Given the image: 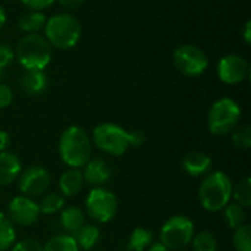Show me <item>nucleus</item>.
I'll list each match as a JSON object with an SVG mask.
<instances>
[{"label":"nucleus","mask_w":251,"mask_h":251,"mask_svg":"<svg viewBox=\"0 0 251 251\" xmlns=\"http://www.w3.org/2000/svg\"><path fill=\"white\" fill-rule=\"evenodd\" d=\"M44 251H79L75 238L69 234H59L51 237L44 246Z\"/></svg>","instance_id":"25"},{"label":"nucleus","mask_w":251,"mask_h":251,"mask_svg":"<svg viewBox=\"0 0 251 251\" xmlns=\"http://www.w3.org/2000/svg\"><path fill=\"white\" fill-rule=\"evenodd\" d=\"M22 172L21 160L10 151L0 153V187L10 185L15 182Z\"/></svg>","instance_id":"15"},{"label":"nucleus","mask_w":251,"mask_h":251,"mask_svg":"<svg viewBox=\"0 0 251 251\" xmlns=\"http://www.w3.org/2000/svg\"><path fill=\"white\" fill-rule=\"evenodd\" d=\"M153 243H154L153 232L150 229L138 226L131 232V235L128 238L126 249L128 251H144L147 250Z\"/></svg>","instance_id":"20"},{"label":"nucleus","mask_w":251,"mask_h":251,"mask_svg":"<svg viewBox=\"0 0 251 251\" xmlns=\"http://www.w3.org/2000/svg\"><path fill=\"white\" fill-rule=\"evenodd\" d=\"M193 251H218V240L209 231H201L191 240Z\"/></svg>","instance_id":"27"},{"label":"nucleus","mask_w":251,"mask_h":251,"mask_svg":"<svg viewBox=\"0 0 251 251\" xmlns=\"http://www.w3.org/2000/svg\"><path fill=\"white\" fill-rule=\"evenodd\" d=\"M232 199L235 203L243 206L244 209L251 206V178L244 176L235 185H232Z\"/></svg>","instance_id":"26"},{"label":"nucleus","mask_w":251,"mask_h":251,"mask_svg":"<svg viewBox=\"0 0 251 251\" xmlns=\"http://www.w3.org/2000/svg\"><path fill=\"white\" fill-rule=\"evenodd\" d=\"M0 76H1V69H0Z\"/></svg>","instance_id":"39"},{"label":"nucleus","mask_w":251,"mask_h":251,"mask_svg":"<svg viewBox=\"0 0 251 251\" xmlns=\"http://www.w3.org/2000/svg\"><path fill=\"white\" fill-rule=\"evenodd\" d=\"M24 6H26L28 9L31 10H43V9H47L49 6H51L54 3V0H21Z\"/></svg>","instance_id":"32"},{"label":"nucleus","mask_w":251,"mask_h":251,"mask_svg":"<svg viewBox=\"0 0 251 251\" xmlns=\"http://www.w3.org/2000/svg\"><path fill=\"white\" fill-rule=\"evenodd\" d=\"M10 144V137L6 131H0V153L6 151Z\"/></svg>","instance_id":"35"},{"label":"nucleus","mask_w":251,"mask_h":251,"mask_svg":"<svg viewBox=\"0 0 251 251\" xmlns=\"http://www.w3.org/2000/svg\"><path fill=\"white\" fill-rule=\"evenodd\" d=\"M40 215L38 203L25 196L13 197L7 206V218L18 226H31L37 224Z\"/></svg>","instance_id":"11"},{"label":"nucleus","mask_w":251,"mask_h":251,"mask_svg":"<svg viewBox=\"0 0 251 251\" xmlns=\"http://www.w3.org/2000/svg\"><path fill=\"white\" fill-rule=\"evenodd\" d=\"M13 100V93L12 90L4 85V84H0V109H4L7 107Z\"/></svg>","instance_id":"33"},{"label":"nucleus","mask_w":251,"mask_h":251,"mask_svg":"<svg viewBox=\"0 0 251 251\" xmlns=\"http://www.w3.org/2000/svg\"><path fill=\"white\" fill-rule=\"evenodd\" d=\"M93 143L109 156H122L134 147V131H126L116 124H100L93 129Z\"/></svg>","instance_id":"5"},{"label":"nucleus","mask_w":251,"mask_h":251,"mask_svg":"<svg viewBox=\"0 0 251 251\" xmlns=\"http://www.w3.org/2000/svg\"><path fill=\"white\" fill-rule=\"evenodd\" d=\"M65 206V197L60 193H46L41 196V200L38 203L40 207V213L43 215H54L59 213Z\"/></svg>","instance_id":"23"},{"label":"nucleus","mask_w":251,"mask_h":251,"mask_svg":"<svg viewBox=\"0 0 251 251\" xmlns=\"http://www.w3.org/2000/svg\"><path fill=\"white\" fill-rule=\"evenodd\" d=\"M10 251H44V249L40 241H37L34 238H26V240L15 243L10 247Z\"/></svg>","instance_id":"30"},{"label":"nucleus","mask_w":251,"mask_h":251,"mask_svg":"<svg viewBox=\"0 0 251 251\" xmlns=\"http://www.w3.org/2000/svg\"><path fill=\"white\" fill-rule=\"evenodd\" d=\"M232 243L237 251H251V226L249 224L234 229Z\"/></svg>","instance_id":"28"},{"label":"nucleus","mask_w":251,"mask_h":251,"mask_svg":"<svg viewBox=\"0 0 251 251\" xmlns=\"http://www.w3.org/2000/svg\"><path fill=\"white\" fill-rule=\"evenodd\" d=\"M79 250H91L100 240V229L96 225L84 224L74 235Z\"/></svg>","instance_id":"19"},{"label":"nucleus","mask_w":251,"mask_h":251,"mask_svg":"<svg viewBox=\"0 0 251 251\" xmlns=\"http://www.w3.org/2000/svg\"><path fill=\"white\" fill-rule=\"evenodd\" d=\"M91 140L81 126H68L60 135L59 156L68 168L82 169L91 159Z\"/></svg>","instance_id":"1"},{"label":"nucleus","mask_w":251,"mask_h":251,"mask_svg":"<svg viewBox=\"0 0 251 251\" xmlns=\"http://www.w3.org/2000/svg\"><path fill=\"white\" fill-rule=\"evenodd\" d=\"M46 21H47V18L44 13L37 12V10H31V12H26L21 16L18 25H19L21 31H24L26 34H37L41 28H44Z\"/></svg>","instance_id":"21"},{"label":"nucleus","mask_w":251,"mask_h":251,"mask_svg":"<svg viewBox=\"0 0 251 251\" xmlns=\"http://www.w3.org/2000/svg\"><path fill=\"white\" fill-rule=\"evenodd\" d=\"M85 210L94 222L107 224L118 213V199L110 190L96 187L85 199Z\"/></svg>","instance_id":"8"},{"label":"nucleus","mask_w":251,"mask_h":251,"mask_svg":"<svg viewBox=\"0 0 251 251\" xmlns=\"http://www.w3.org/2000/svg\"><path fill=\"white\" fill-rule=\"evenodd\" d=\"M224 219L226 222V225L231 228V229H237L240 228L241 225L246 224V219H247V212L243 206H240L238 203H228L224 209Z\"/></svg>","instance_id":"22"},{"label":"nucleus","mask_w":251,"mask_h":251,"mask_svg":"<svg viewBox=\"0 0 251 251\" xmlns=\"http://www.w3.org/2000/svg\"><path fill=\"white\" fill-rule=\"evenodd\" d=\"M249 62L240 54H226L218 65V75L221 81L229 85L243 82L249 76Z\"/></svg>","instance_id":"12"},{"label":"nucleus","mask_w":251,"mask_h":251,"mask_svg":"<svg viewBox=\"0 0 251 251\" xmlns=\"http://www.w3.org/2000/svg\"><path fill=\"white\" fill-rule=\"evenodd\" d=\"M16 57L25 71H43L51 60V46L46 37L26 34L16 46Z\"/></svg>","instance_id":"4"},{"label":"nucleus","mask_w":251,"mask_h":251,"mask_svg":"<svg viewBox=\"0 0 251 251\" xmlns=\"http://www.w3.org/2000/svg\"><path fill=\"white\" fill-rule=\"evenodd\" d=\"M213 165V160L209 154L203 151H190L182 159V168L184 171L194 178L204 176L210 172Z\"/></svg>","instance_id":"14"},{"label":"nucleus","mask_w":251,"mask_h":251,"mask_svg":"<svg viewBox=\"0 0 251 251\" xmlns=\"http://www.w3.org/2000/svg\"><path fill=\"white\" fill-rule=\"evenodd\" d=\"M244 40H246V43L249 44L251 43V24L250 21H247L246 22V26H244Z\"/></svg>","instance_id":"37"},{"label":"nucleus","mask_w":251,"mask_h":251,"mask_svg":"<svg viewBox=\"0 0 251 251\" xmlns=\"http://www.w3.org/2000/svg\"><path fill=\"white\" fill-rule=\"evenodd\" d=\"M174 65L185 76H199L207 69L209 60L200 47L184 44L174 51Z\"/></svg>","instance_id":"9"},{"label":"nucleus","mask_w":251,"mask_h":251,"mask_svg":"<svg viewBox=\"0 0 251 251\" xmlns=\"http://www.w3.org/2000/svg\"><path fill=\"white\" fill-rule=\"evenodd\" d=\"M81 24L69 13H57L46 21L44 32L50 46L57 49H72L81 38Z\"/></svg>","instance_id":"3"},{"label":"nucleus","mask_w":251,"mask_h":251,"mask_svg":"<svg viewBox=\"0 0 251 251\" xmlns=\"http://www.w3.org/2000/svg\"><path fill=\"white\" fill-rule=\"evenodd\" d=\"M232 143L237 149L249 150L251 147V128L249 125L237 126L232 132Z\"/></svg>","instance_id":"29"},{"label":"nucleus","mask_w":251,"mask_h":251,"mask_svg":"<svg viewBox=\"0 0 251 251\" xmlns=\"http://www.w3.org/2000/svg\"><path fill=\"white\" fill-rule=\"evenodd\" d=\"M146 251H171L169 249H166L160 241H157V243H153L149 249Z\"/></svg>","instance_id":"36"},{"label":"nucleus","mask_w":251,"mask_h":251,"mask_svg":"<svg viewBox=\"0 0 251 251\" xmlns=\"http://www.w3.org/2000/svg\"><path fill=\"white\" fill-rule=\"evenodd\" d=\"M232 181L222 172H209L199 187V201L207 212L222 210L232 199Z\"/></svg>","instance_id":"2"},{"label":"nucleus","mask_w":251,"mask_h":251,"mask_svg":"<svg viewBox=\"0 0 251 251\" xmlns=\"http://www.w3.org/2000/svg\"><path fill=\"white\" fill-rule=\"evenodd\" d=\"M4 22H6V12H4V9L0 6V29H1V26L4 25Z\"/></svg>","instance_id":"38"},{"label":"nucleus","mask_w":251,"mask_h":251,"mask_svg":"<svg viewBox=\"0 0 251 251\" xmlns=\"http://www.w3.org/2000/svg\"><path fill=\"white\" fill-rule=\"evenodd\" d=\"M240 121H241V107L235 100L229 97L216 100L207 113L209 131L216 137H224L231 134L240 125Z\"/></svg>","instance_id":"6"},{"label":"nucleus","mask_w":251,"mask_h":251,"mask_svg":"<svg viewBox=\"0 0 251 251\" xmlns=\"http://www.w3.org/2000/svg\"><path fill=\"white\" fill-rule=\"evenodd\" d=\"M57 1L65 9H76L84 3V0H57Z\"/></svg>","instance_id":"34"},{"label":"nucleus","mask_w":251,"mask_h":251,"mask_svg":"<svg viewBox=\"0 0 251 251\" xmlns=\"http://www.w3.org/2000/svg\"><path fill=\"white\" fill-rule=\"evenodd\" d=\"M15 59V53L10 49V46L0 43V69H4L6 66H9Z\"/></svg>","instance_id":"31"},{"label":"nucleus","mask_w":251,"mask_h":251,"mask_svg":"<svg viewBox=\"0 0 251 251\" xmlns=\"http://www.w3.org/2000/svg\"><path fill=\"white\" fill-rule=\"evenodd\" d=\"M21 196L35 199L46 194L51 185V175L43 166H29L19 175Z\"/></svg>","instance_id":"10"},{"label":"nucleus","mask_w":251,"mask_h":251,"mask_svg":"<svg viewBox=\"0 0 251 251\" xmlns=\"http://www.w3.org/2000/svg\"><path fill=\"white\" fill-rule=\"evenodd\" d=\"M84 176L81 169L69 168L59 178V190L63 197H75L84 187Z\"/></svg>","instance_id":"16"},{"label":"nucleus","mask_w":251,"mask_h":251,"mask_svg":"<svg viewBox=\"0 0 251 251\" xmlns=\"http://www.w3.org/2000/svg\"><path fill=\"white\" fill-rule=\"evenodd\" d=\"M60 226L69 235H74L84 224H85V213L75 206L63 207L60 210Z\"/></svg>","instance_id":"18"},{"label":"nucleus","mask_w":251,"mask_h":251,"mask_svg":"<svg viewBox=\"0 0 251 251\" xmlns=\"http://www.w3.org/2000/svg\"><path fill=\"white\" fill-rule=\"evenodd\" d=\"M16 240V229L12 221L0 212V251L9 250Z\"/></svg>","instance_id":"24"},{"label":"nucleus","mask_w":251,"mask_h":251,"mask_svg":"<svg viewBox=\"0 0 251 251\" xmlns=\"http://www.w3.org/2000/svg\"><path fill=\"white\" fill-rule=\"evenodd\" d=\"M47 76L43 71H25L21 76V88L28 96H40L47 88Z\"/></svg>","instance_id":"17"},{"label":"nucleus","mask_w":251,"mask_h":251,"mask_svg":"<svg viewBox=\"0 0 251 251\" xmlns=\"http://www.w3.org/2000/svg\"><path fill=\"white\" fill-rule=\"evenodd\" d=\"M82 176H84L85 184L96 188V187H103L110 179L112 171L104 159L91 157L87 162V165L82 168Z\"/></svg>","instance_id":"13"},{"label":"nucleus","mask_w":251,"mask_h":251,"mask_svg":"<svg viewBox=\"0 0 251 251\" xmlns=\"http://www.w3.org/2000/svg\"><path fill=\"white\" fill-rule=\"evenodd\" d=\"M194 222L185 215H175L169 218L160 229L159 240L171 251L185 249L191 244L193 237L196 235Z\"/></svg>","instance_id":"7"}]
</instances>
